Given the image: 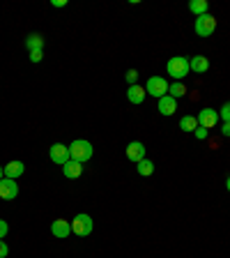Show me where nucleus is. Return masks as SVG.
Returning a JSON list of instances; mask_svg holds the SVG:
<instances>
[{"label": "nucleus", "mask_w": 230, "mask_h": 258, "mask_svg": "<svg viewBox=\"0 0 230 258\" xmlns=\"http://www.w3.org/2000/svg\"><path fill=\"white\" fill-rule=\"evenodd\" d=\"M92 143L90 141H83V139H76L74 143L69 145V159L79 161V164H86L88 159H92Z\"/></svg>", "instance_id": "obj_1"}, {"label": "nucleus", "mask_w": 230, "mask_h": 258, "mask_svg": "<svg viewBox=\"0 0 230 258\" xmlns=\"http://www.w3.org/2000/svg\"><path fill=\"white\" fill-rule=\"evenodd\" d=\"M166 70L175 81H182L184 76L189 74V70H191V67H189V58H184V55H175V58L168 60Z\"/></svg>", "instance_id": "obj_2"}, {"label": "nucleus", "mask_w": 230, "mask_h": 258, "mask_svg": "<svg viewBox=\"0 0 230 258\" xmlns=\"http://www.w3.org/2000/svg\"><path fill=\"white\" fill-rule=\"evenodd\" d=\"M92 228H95V224H92L90 215H76L71 219V233L79 237H88L92 233Z\"/></svg>", "instance_id": "obj_3"}, {"label": "nucleus", "mask_w": 230, "mask_h": 258, "mask_svg": "<svg viewBox=\"0 0 230 258\" xmlns=\"http://www.w3.org/2000/svg\"><path fill=\"white\" fill-rule=\"evenodd\" d=\"M193 30H196L198 37H209V35L216 30V19L212 14L196 16V26H193Z\"/></svg>", "instance_id": "obj_4"}, {"label": "nucleus", "mask_w": 230, "mask_h": 258, "mask_svg": "<svg viewBox=\"0 0 230 258\" xmlns=\"http://www.w3.org/2000/svg\"><path fill=\"white\" fill-rule=\"evenodd\" d=\"M145 92L157 97V99H161V97L168 95V81L164 79V76H150V81L145 83Z\"/></svg>", "instance_id": "obj_5"}, {"label": "nucleus", "mask_w": 230, "mask_h": 258, "mask_svg": "<svg viewBox=\"0 0 230 258\" xmlns=\"http://www.w3.org/2000/svg\"><path fill=\"white\" fill-rule=\"evenodd\" d=\"M48 157H51V161H53V164L64 166V164L69 161V145L53 143V145H51V150H48Z\"/></svg>", "instance_id": "obj_6"}, {"label": "nucleus", "mask_w": 230, "mask_h": 258, "mask_svg": "<svg viewBox=\"0 0 230 258\" xmlns=\"http://www.w3.org/2000/svg\"><path fill=\"white\" fill-rule=\"evenodd\" d=\"M196 118H198V127L212 129V127H216V122H219V111H214V108L207 106V108H203Z\"/></svg>", "instance_id": "obj_7"}, {"label": "nucleus", "mask_w": 230, "mask_h": 258, "mask_svg": "<svg viewBox=\"0 0 230 258\" xmlns=\"http://www.w3.org/2000/svg\"><path fill=\"white\" fill-rule=\"evenodd\" d=\"M16 196H19V184H16V180L3 177V180H0V199L14 201Z\"/></svg>", "instance_id": "obj_8"}, {"label": "nucleus", "mask_w": 230, "mask_h": 258, "mask_svg": "<svg viewBox=\"0 0 230 258\" xmlns=\"http://www.w3.org/2000/svg\"><path fill=\"white\" fill-rule=\"evenodd\" d=\"M127 159L134 161V164L145 159V145L140 143V141H131V143L127 145Z\"/></svg>", "instance_id": "obj_9"}, {"label": "nucleus", "mask_w": 230, "mask_h": 258, "mask_svg": "<svg viewBox=\"0 0 230 258\" xmlns=\"http://www.w3.org/2000/svg\"><path fill=\"white\" fill-rule=\"evenodd\" d=\"M51 233H53L55 237H60V240L69 237V235H71V221H67V219H55L53 224H51Z\"/></svg>", "instance_id": "obj_10"}, {"label": "nucleus", "mask_w": 230, "mask_h": 258, "mask_svg": "<svg viewBox=\"0 0 230 258\" xmlns=\"http://www.w3.org/2000/svg\"><path fill=\"white\" fill-rule=\"evenodd\" d=\"M3 168H5V177H10V180H16V177H21L23 171H26L23 161H19V159H14V161H10V164H5Z\"/></svg>", "instance_id": "obj_11"}, {"label": "nucleus", "mask_w": 230, "mask_h": 258, "mask_svg": "<svg viewBox=\"0 0 230 258\" xmlns=\"http://www.w3.org/2000/svg\"><path fill=\"white\" fill-rule=\"evenodd\" d=\"M145 97H147V92H145V88L143 86H129V90H127V99L131 104H143L145 102Z\"/></svg>", "instance_id": "obj_12"}, {"label": "nucleus", "mask_w": 230, "mask_h": 258, "mask_svg": "<svg viewBox=\"0 0 230 258\" xmlns=\"http://www.w3.org/2000/svg\"><path fill=\"white\" fill-rule=\"evenodd\" d=\"M159 113L161 115H173V113L177 111V99H173L171 95H166V97H161L159 99Z\"/></svg>", "instance_id": "obj_13"}, {"label": "nucleus", "mask_w": 230, "mask_h": 258, "mask_svg": "<svg viewBox=\"0 0 230 258\" xmlns=\"http://www.w3.org/2000/svg\"><path fill=\"white\" fill-rule=\"evenodd\" d=\"M62 173L64 177H69V180H76V177H81V173H83V164H79V161L69 159L67 164L62 166Z\"/></svg>", "instance_id": "obj_14"}, {"label": "nucleus", "mask_w": 230, "mask_h": 258, "mask_svg": "<svg viewBox=\"0 0 230 258\" xmlns=\"http://www.w3.org/2000/svg\"><path fill=\"white\" fill-rule=\"evenodd\" d=\"M189 67H191V72H196V74H205V72L209 70V60L205 58V55H193V58L189 60Z\"/></svg>", "instance_id": "obj_15"}, {"label": "nucleus", "mask_w": 230, "mask_h": 258, "mask_svg": "<svg viewBox=\"0 0 230 258\" xmlns=\"http://www.w3.org/2000/svg\"><path fill=\"white\" fill-rule=\"evenodd\" d=\"M26 48H28V51H44V37L39 35V32H32V35H28Z\"/></svg>", "instance_id": "obj_16"}, {"label": "nucleus", "mask_w": 230, "mask_h": 258, "mask_svg": "<svg viewBox=\"0 0 230 258\" xmlns=\"http://www.w3.org/2000/svg\"><path fill=\"white\" fill-rule=\"evenodd\" d=\"M189 12H193L196 16L209 14V3L207 0H191V3H189Z\"/></svg>", "instance_id": "obj_17"}, {"label": "nucleus", "mask_w": 230, "mask_h": 258, "mask_svg": "<svg viewBox=\"0 0 230 258\" xmlns=\"http://www.w3.org/2000/svg\"><path fill=\"white\" fill-rule=\"evenodd\" d=\"M180 129L187 132V134H193V132L198 129V118H196V115H184V118L180 120Z\"/></svg>", "instance_id": "obj_18"}, {"label": "nucleus", "mask_w": 230, "mask_h": 258, "mask_svg": "<svg viewBox=\"0 0 230 258\" xmlns=\"http://www.w3.org/2000/svg\"><path fill=\"white\" fill-rule=\"evenodd\" d=\"M168 95H171L173 99H177V97L187 95V86H184L182 81H175V83H171V86H168Z\"/></svg>", "instance_id": "obj_19"}, {"label": "nucleus", "mask_w": 230, "mask_h": 258, "mask_svg": "<svg viewBox=\"0 0 230 258\" xmlns=\"http://www.w3.org/2000/svg\"><path fill=\"white\" fill-rule=\"evenodd\" d=\"M136 171H138V175L147 177V175H152V173H155V164H152L150 159H143V161H138V164H136Z\"/></svg>", "instance_id": "obj_20"}, {"label": "nucleus", "mask_w": 230, "mask_h": 258, "mask_svg": "<svg viewBox=\"0 0 230 258\" xmlns=\"http://www.w3.org/2000/svg\"><path fill=\"white\" fill-rule=\"evenodd\" d=\"M219 115H221V118H223V122H230V102H225L223 106H221Z\"/></svg>", "instance_id": "obj_21"}, {"label": "nucleus", "mask_w": 230, "mask_h": 258, "mask_svg": "<svg viewBox=\"0 0 230 258\" xmlns=\"http://www.w3.org/2000/svg\"><path fill=\"white\" fill-rule=\"evenodd\" d=\"M136 81H138V72H136V70H129L127 72V83H129V86H136Z\"/></svg>", "instance_id": "obj_22"}, {"label": "nucleus", "mask_w": 230, "mask_h": 258, "mask_svg": "<svg viewBox=\"0 0 230 258\" xmlns=\"http://www.w3.org/2000/svg\"><path fill=\"white\" fill-rule=\"evenodd\" d=\"M7 233H10V226H7L5 219H0V240H5Z\"/></svg>", "instance_id": "obj_23"}, {"label": "nucleus", "mask_w": 230, "mask_h": 258, "mask_svg": "<svg viewBox=\"0 0 230 258\" xmlns=\"http://www.w3.org/2000/svg\"><path fill=\"white\" fill-rule=\"evenodd\" d=\"M207 132H209V129L198 127V129H196V132H193V134H196V139H198V141H205V139H207Z\"/></svg>", "instance_id": "obj_24"}, {"label": "nucleus", "mask_w": 230, "mask_h": 258, "mask_svg": "<svg viewBox=\"0 0 230 258\" xmlns=\"http://www.w3.org/2000/svg\"><path fill=\"white\" fill-rule=\"evenodd\" d=\"M44 58V51H30V62H39Z\"/></svg>", "instance_id": "obj_25"}, {"label": "nucleus", "mask_w": 230, "mask_h": 258, "mask_svg": "<svg viewBox=\"0 0 230 258\" xmlns=\"http://www.w3.org/2000/svg\"><path fill=\"white\" fill-rule=\"evenodd\" d=\"M10 253V247L5 244V240H0V258H5Z\"/></svg>", "instance_id": "obj_26"}, {"label": "nucleus", "mask_w": 230, "mask_h": 258, "mask_svg": "<svg viewBox=\"0 0 230 258\" xmlns=\"http://www.w3.org/2000/svg\"><path fill=\"white\" fill-rule=\"evenodd\" d=\"M221 134H223V136H230V122H223V127H221Z\"/></svg>", "instance_id": "obj_27"}, {"label": "nucleus", "mask_w": 230, "mask_h": 258, "mask_svg": "<svg viewBox=\"0 0 230 258\" xmlns=\"http://www.w3.org/2000/svg\"><path fill=\"white\" fill-rule=\"evenodd\" d=\"M51 5L53 7H64L67 5V0H51Z\"/></svg>", "instance_id": "obj_28"}, {"label": "nucleus", "mask_w": 230, "mask_h": 258, "mask_svg": "<svg viewBox=\"0 0 230 258\" xmlns=\"http://www.w3.org/2000/svg\"><path fill=\"white\" fill-rule=\"evenodd\" d=\"M3 177H5V168L0 166V180H3Z\"/></svg>", "instance_id": "obj_29"}, {"label": "nucleus", "mask_w": 230, "mask_h": 258, "mask_svg": "<svg viewBox=\"0 0 230 258\" xmlns=\"http://www.w3.org/2000/svg\"><path fill=\"white\" fill-rule=\"evenodd\" d=\"M225 187H228V191H230V177H228V180H225Z\"/></svg>", "instance_id": "obj_30"}]
</instances>
